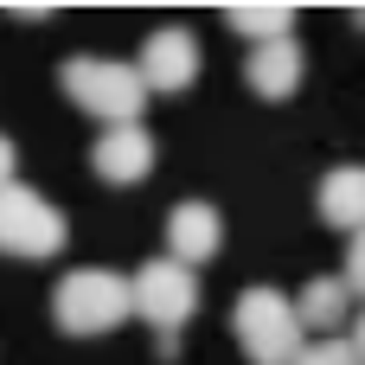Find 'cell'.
I'll use <instances>...</instances> for the list:
<instances>
[{
    "label": "cell",
    "instance_id": "obj_11",
    "mask_svg": "<svg viewBox=\"0 0 365 365\" xmlns=\"http://www.w3.org/2000/svg\"><path fill=\"white\" fill-rule=\"evenodd\" d=\"M321 218L334 231H365V167H334L321 180Z\"/></svg>",
    "mask_w": 365,
    "mask_h": 365
},
{
    "label": "cell",
    "instance_id": "obj_2",
    "mask_svg": "<svg viewBox=\"0 0 365 365\" xmlns=\"http://www.w3.org/2000/svg\"><path fill=\"white\" fill-rule=\"evenodd\" d=\"M135 314V289L128 276L115 269H71L58 289H51V321L77 340H96V334H115L122 321Z\"/></svg>",
    "mask_w": 365,
    "mask_h": 365
},
{
    "label": "cell",
    "instance_id": "obj_5",
    "mask_svg": "<svg viewBox=\"0 0 365 365\" xmlns=\"http://www.w3.org/2000/svg\"><path fill=\"white\" fill-rule=\"evenodd\" d=\"M64 237L71 225L38 186H0V257H58Z\"/></svg>",
    "mask_w": 365,
    "mask_h": 365
},
{
    "label": "cell",
    "instance_id": "obj_7",
    "mask_svg": "<svg viewBox=\"0 0 365 365\" xmlns=\"http://www.w3.org/2000/svg\"><path fill=\"white\" fill-rule=\"evenodd\" d=\"M90 167H96V180H109V186H135V180L154 173V135H148L141 122L103 128V141L90 148Z\"/></svg>",
    "mask_w": 365,
    "mask_h": 365
},
{
    "label": "cell",
    "instance_id": "obj_15",
    "mask_svg": "<svg viewBox=\"0 0 365 365\" xmlns=\"http://www.w3.org/2000/svg\"><path fill=\"white\" fill-rule=\"evenodd\" d=\"M13 173H19V148L0 135V186H13Z\"/></svg>",
    "mask_w": 365,
    "mask_h": 365
},
{
    "label": "cell",
    "instance_id": "obj_9",
    "mask_svg": "<svg viewBox=\"0 0 365 365\" xmlns=\"http://www.w3.org/2000/svg\"><path fill=\"white\" fill-rule=\"evenodd\" d=\"M302 45L295 38H269V45H250V58H244V83L263 96V103H282V96H295V83H302Z\"/></svg>",
    "mask_w": 365,
    "mask_h": 365
},
{
    "label": "cell",
    "instance_id": "obj_13",
    "mask_svg": "<svg viewBox=\"0 0 365 365\" xmlns=\"http://www.w3.org/2000/svg\"><path fill=\"white\" fill-rule=\"evenodd\" d=\"M295 365H365V359H359V346H353V334H334V340H308Z\"/></svg>",
    "mask_w": 365,
    "mask_h": 365
},
{
    "label": "cell",
    "instance_id": "obj_10",
    "mask_svg": "<svg viewBox=\"0 0 365 365\" xmlns=\"http://www.w3.org/2000/svg\"><path fill=\"white\" fill-rule=\"evenodd\" d=\"M353 289H346V276H314L302 295H295V314H302V327L308 334H321V340H334L340 327H346V314H353Z\"/></svg>",
    "mask_w": 365,
    "mask_h": 365
},
{
    "label": "cell",
    "instance_id": "obj_1",
    "mask_svg": "<svg viewBox=\"0 0 365 365\" xmlns=\"http://www.w3.org/2000/svg\"><path fill=\"white\" fill-rule=\"evenodd\" d=\"M231 334H237V346L250 353V365H295L302 346H308V327H302V314H295V295H282V289H269V282H257V289L237 295Z\"/></svg>",
    "mask_w": 365,
    "mask_h": 365
},
{
    "label": "cell",
    "instance_id": "obj_14",
    "mask_svg": "<svg viewBox=\"0 0 365 365\" xmlns=\"http://www.w3.org/2000/svg\"><path fill=\"white\" fill-rule=\"evenodd\" d=\"M340 276H346V289L365 302V231H353V244H346V269H340Z\"/></svg>",
    "mask_w": 365,
    "mask_h": 365
},
{
    "label": "cell",
    "instance_id": "obj_12",
    "mask_svg": "<svg viewBox=\"0 0 365 365\" xmlns=\"http://www.w3.org/2000/svg\"><path fill=\"white\" fill-rule=\"evenodd\" d=\"M225 26H231V32H244L250 45L295 38V6H282V0H244V6H225Z\"/></svg>",
    "mask_w": 365,
    "mask_h": 365
},
{
    "label": "cell",
    "instance_id": "obj_3",
    "mask_svg": "<svg viewBox=\"0 0 365 365\" xmlns=\"http://www.w3.org/2000/svg\"><path fill=\"white\" fill-rule=\"evenodd\" d=\"M64 96L96 115L103 128H122V122H141V103H148V83L128 58H71L64 71Z\"/></svg>",
    "mask_w": 365,
    "mask_h": 365
},
{
    "label": "cell",
    "instance_id": "obj_6",
    "mask_svg": "<svg viewBox=\"0 0 365 365\" xmlns=\"http://www.w3.org/2000/svg\"><path fill=\"white\" fill-rule=\"evenodd\" d=\"M135 71H141V83H148V90H160V96L192 90V77H199V38H192L186 26H154V32L141 38Z\"/></svg>",
    "mask_w": 365,
    "mask_h": 365
},
{
    "label": "cell",
    "instance_id": "obj_4",
    "mask_svg": "<svg viewBox=\"0 0 365 365\" xmlns=\"http://www.w3.org/2000/svg\"><path fill=\"white\" fill-rule=\"evenodd\" d=\"M128 289H135V314L160 334V359H173L180 353V327L199 314V276L186 263H173V257H154V263H141L128 276Z\"/></svg>",
    "mask_w": 365,
    "mask_h": 365
},
{
    "label": "cell",
    "instance_id": "obj_16",
    "mask_svg": "<svg viewBox=\"0 0 365 365\" xmlns=\"http://www.w3.org/2000/svg\"><path fill=\"white\" fill-rule=\"evenodd\" d=\"M353 346H359V359H365V308L353 314Z\"/></svg>",
    "mask_w": 365,
    "mask_h": 365
},
{
    "label": "cell",
    "instance_id": "obj_8",
    "mask_svg": "<svg viewBox=\"0 0 365 365\" xmlns=\"http://www.w3.org/2000/svg\"><path fill=\"white\" fill-rule=\"evenodd\" d=\"M218 244H225V218H218V205H205V199H180L173 218H167V257L186 263V269H199V263L218 257Z\"/></svg>",
    "mask_w": 365,
    "mask_h": 365
}]
</instances>
